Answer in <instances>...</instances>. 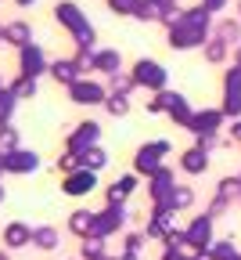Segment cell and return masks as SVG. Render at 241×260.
<instances>
[{"label": "cell", "mask_w": 241, "mask_h": 260, "mask_svg": "<svg viewBox=\"0 0 241 260\" xmlns=\"http://www.w3.org/2000/svg\"><path fill=\"white\" fill-rule=\"evenodd\" d=\"M22 4H29V0H22Z\"/></svg>", "instance_id": "db71d44e"}, {"label": "cell", "mask_w": 241, "mask_h": 260, "mask_svg": "<svg viewBox=\"0 0 241 260\" xmlns=\"http://www.w3.org/2000/svg\"><path fill=\"white\" fill-rule=\"evenodd\" d=\"M4 40H8V44L25 47V44H29V29H25L22 22H15V25H8V29H4Z\"/></svg>", "instance_id": "836d02e7"}, {"label": "cell", "mask_w": 241, "mask_h": 260, "mask_svg": "<svg viewBox=\"0 0 241 260\" xmlns=\"http://www.w3.org/2000/svg\"><path fill=\"white\" fill-rule=\"evenodd\" d=\"M18 65H22V76H32V80H36L40 73H47V69H51L47 58H44V51H40L36 44H25V47H22Z\"/></svg>", "instance_id": "2e32d148"}, {"label": "cell", "mask_w": 241, "mask_h": 260, "mask_svg": "<svg viewBox=\"0 0 241 260\" xmlns=\"http://www.w3.org/2000/svg\"><path fill=\"white\" fill-rule=\"evenodd\" d=\"M133 80H137V87H148L151 94H158V90H166V69L158 61H151V58H141L133 65V73H130Z\"/></svg>", "instance_id": "8992f818"}, {"label": "cell", "mask_w": 241, "mask_h": 260, "mask_svg": "<svg viewBox=\"0 0 241 260\" xmlns=\"http://www.w3.org/2000/svg\"><path fill=\"white\" fill-rule=\"evenodd\" d=\"M227 141H230V148L241 145V119H230V126H227Z\"/></svg>", "instance_id": "ab89813d"}, {"label": "cell", "mask_w": 241, "mask_h": 260, "mask_svg": "<svg viewBox=\"0 0 241 260\" xmlns=\"http://www.w3.org/2000/svg\"><path fill=\"white\" fill-rule=\"evenodd\" d=\"M40 170V155L32 148H15L8 152V174H36Z\"/></svg>", "instance_id": "e0dca14e"}, {"label": "cell", "mask_w": 241, "mask_h": 260, "mask_svg": "<svg viewBox=\"0 0 241 260\" xmlns=\"http://www.w3.org/2000/svg\"><path fill=\"white\" fill-rule=\"evenodd\" d=\"M0 87H4V80H0Z\"/></svg>", "instance_id": "11a10c76"}, {"label": "cell", "mask_w": 241, "mask_h": 260, "mask_svg": "<svg viewBox=\"0 0 241 260\" xmlns=\"http://www.w3.org/2000/svg\"><path fill=\"white\" fill-rule=\"evenodd\" d=\"M101 109H105L108 116H115V119H123V116H130V98L108 90V98H105V105H101Z\"/></svg>", "instance_id": "484cf974"}, {"label": "cell", "mask_w": 241, "mask_h": 260, "mask_svg": "<svg viewBox=\"0 0 241 260\" xmlns=\"http://www.w3.org/2000/svg\"><path fill=\"white\" fill-rule=\"evenodd\" d=\"M205 25H209L205 11H191V18H187V22H180V25L173 29V37H169V47H173V51H187V47L202 44Z\"/></svg>", "instance_id": "7a4b0ae2"}, {"label": "cell", "mask_w": 241, "mask_h": 260, "mask_svg": "<svg viewBox=\"0 0 241 260\" xmlns=\"http://www.w3.org/2000/svg\"><path fill=\"white\" fill-rule=\"evenodd\" d=\"M237 177H241V170H237Z\"/></svg>", "instance_id": "9f6ffc18"}, {"label": "cell", "mask_w": 241, "mask_h": 260, "mask_svg": "<svg viewBox=\"0 0 241 260\" xmlns=\"http://www.w3.org/2000/svg\"><path fill=\"white\" fill-rule=\"evenodd\" d=\"M137 177H141V174H123V177H115V181L105 188V199H108V203H126L130 195H133V188H137Z\"/></svg>", "instance_id": "ac0fdd59"}, {"label": "cell", "mask_w": 241, "mask_h": 260, "mask_svg": "<svg viewBox=\"0 0 241 260\" xmlns=\"http://www.w3.org/2000/svg\"><path fill=\"white\" fill-rule=\"evenodd\" d=\"M68 232L79 235V239H87V235L94 232V213H90V210H76L72 217H68Z\"/></svg>", "instance_id": "7402d4cb"}, {"label": "cell", "mask_w": 241, "mask_h": 260, "mask_svg": "<svg viewBox=\"0 0 241 260\" xmlns=\"http://www.w3.org/2000/svg\"><path fill=\"white\" fill-rule=\"evenodd\" d=\"M173 152V145H169L166 138H155V141H148V145H141L133 152V174H141V177H151L158 167H166V155Z\"/></svg>", "instance_id": "6da1fadb"}, {"label": "cell", "mask_w": 241, "mask_h": 260, "mask_svg": "<svg viewBox=\"0 0 241 260\" xmlns=\"http://www.w3.org/2000/svg\"><path fill=\"white\" fill-rule=\"evenodd\" d=\"M173 188H177V174L169 170V167H158V170L148 177V195H151L155 206H169V195H173Z\"/></svg>", "instance_id": "9c48e42d"}, {"label": "cell", "mask_w": 241, "mask_h": 260, "mask_svg": "<svg viewBox=\"0 0 241 260\" xmlns=\"http://www.w3.org/2000/svg\"><path fill=\"white\" fill-rule=\"evenodd\" d=\"M101 256H105V239L87 235L83 246H79V260H101Z\"/></svg>", "instance_id": "83f0119b"}, {"label": "cell", "mask_w": 241, "mask_h": 260, "mask_svg": "<svg viewBox=\"0 0 241 260\" xmlns=\"http://www.w3.org/2000/svg\"><path fill=\"white\" fill-rule=\"evenodd\" d=\"M0 40H4V29H0Z\"/></svg>", "instance_id": "f5cc1de1"}, {"label": "cell", "mask_w": 241, "mask_h": 260, "mask_svg": "<svg viewBox=\"0 0 241 260\" xmlns=\"http://www.w3.org/2000/svg\"><path fill=\"white\" fill-rule=\"evenodd\" d=\"M54 15H58V22H65V25H68V29H72L76 37H79V47H83V51H90V44H94V29L83 22V15H79L72 4H61Z\"/></svg>", "instance_id": "30bf717a"}, {"label": "cell", "mask_w": 241, "mask_h": 260, "mask_svg": "<svg viewBox=\"0 0 241 260\" xmlns=\"http://www.w3.org/2000/svg\"><path fill=\"white\" fill-rule=\"evenodd\" d=\"M237 37H241V25H237V22H223V25H220V40H227V44L234 40V44H237Z\"/></svg>", "instance_id": "f35d334b"}, {"label": "cell", "mask_w": 241, "mask_h": 260, "mask_svg": "<svg viewBox=\"0 0 241 260\" xmlns=\"http://www.w3.org/2000/svg\"><path fill=\"white\" fill-rule=\"evenodd\" d=\"M237 203H241V199H237Z\"/></svg>", "instance_id": "6f0895ef"}, {"label": "cell", "mask_w": 241, "mask_h": 260, "mask_svg": "<svg viewBox=\"0 0 241 260\" xmlns=\"http://www.w3.org/2000/svg\"><path fill=\"white\" fill-rule=\"evenodd\" d=\"M0 174H8V152L0 148Z\"/></svg>", "instance_id": "ee69618b"}, {"label": "cell", "mask_w": 241, "mask_h": 260, "mask_svg": "<svg viewBox=\"0 0 241 260\" xmlns=\"http://www.w3.org/2000/svg\"><path fill=\"white\" fill-rule=\"evenodd\" d=\"M194 145L205 148V152H216V148L227 145V141H220V134H194Z\"/></svg>", "instance_id": "74e56055"}, {"label": "cell", "mask_w": 241, "mask_h": 260, "mask_svg": "<svg viewBox=\"0 0 241 260\" xmlns=\"http://www.w3.org/2000/svg\"><path fill=\"white\" fill-rule=\"evenodd\" d=\"M205 61L223 65V61H227V40H213V44H205Z\"/></svg>", "instance_id": "d6a6232c"}, {"label": "cell", "mask_w": 241, "mask_h": 260, "mask_svg": "<svg viewBox=\"0 0 241 260\" xmlns=\"http://www.w3.org/2000/svg\"><path fill=\"white\" fill-rule=\"evenodd\" d=\"M15 109H18V94L11 87H0V123H11Z\"/></svg>", "instance_id": "4316f807"}, {"label": "cell", "mask_w": 241, "mask_h": 260, "mask_svg": "<svg viewBox=\"0 0 241 260\" xmlns=\"http://www.w3.org/2000/svg\"><path fill=\"white\" fill-rule=\"evenodd\" d=\"M205 8H213V11H216V8H223V0H205Z\"/></svg>", "instance_id": "f6af8a7d"}, {"label": "cell", "mask_w": 241, "mask_h": 260, "mask_svg": "<svg viewBox=\"0 0 241 260\" xmlns=\"http://www.w3.org/2000/svg\"><path fill=\"white\" fill-rule=\"evenodd\" d=\"M119 65H123V58H119L115 51H97V54H94V73H108V76H115Z\"/></svg>", "instance_id": "603a6c76"}, {"label": "cell", "mask_w": 241, "mask_h": 260, "mask_svg": "<svg viewBox=\"0 0 241 260\" xmlns=\"http://www.w3.org/2000/svg\"><path fill=\"white\" fill-rule=\"evenodd\" d=\"M11 90L18 94V102H29V98H36V80H32V76H18L11 83Z\"/></svg>", "instance_id": "4dcf8cb0"}, {"label": "cell", "mask_w": 241, "mask_h": 260, "mask_svg": "<svg viewBox=\"0 0 241 260\" xmlns=\"http://www.w3.org/2000/svg\"><path fill=\"white\" fill-rule=\"evenodd\" d=\"M4 246L8 249H22V246H32V228L22 224V220H11L4 228Z\"/></svg>", "instance_id": "d6986e66"}, {"label": "cell", "mask_w": 241, "mask_h": 260, "mask_svg": "<svg viewBox=\"0 0 241 260\" xmlns=\"http://www.w3.org/2000/svg\"><path fill=\"white\" fill-rule=\"evenodd\" d=\"M216 195H220V199H227V203L241 199V177H237V174H234V177H223V181L216 184Z\"/></svg>", "instance_id": "f1b7e54d"}, {"label": "cell", "mask_w": 241, "mask_h": 260, "mask_svg": "<svg viewBox=\"0 0 241 260\" xmlns=\"http://www.w3.org/2000/svg\"><path fill=\"white\" fill-rule=\"evenodd\" d=\"M0 260H11V256H8V249H0Z\"/></svg>", "instance_id": "681fc988"}, {"label": "cell", "mask_w": 241, "mask_h": 260, "mask_svg": "<svg viewBox=\"0 0 241 260\" xmlns=\"http://www.w3.org/2000/svg\"><path fill=\"white\" fill-rule=\"evenodd\" d=\"M94 145H101V123L97 119H83V123H76L72 130H68V138H65V148L68 152H87V148H94Z\"/></svg>", "instance_id": "277c9868"}, {"label": "cell", "mask_w": 241, "mask_h": 260, "mask_svg": "<svg viewBox=\"0 0 241 260\" xmlns=\"http://www.w3.org/2000/svg\"><path fill=\"white\" fill-rule=\"evenodd\" d=\"M220 109L227 119H241V65L227 69V76H223V105Z\"/></svg>", "instance_id": "5b68a950"}, {"label": "cell", "mask_w": 241, "mask_h": 260, "mask_svg": "<svg viewBox=\"0 0 241 260\" xmlns=\"http://www.w3.org/2000/svg\"><path fill=\"white\" fill-rule=\"evenodd\" d=\"M126 220H130L126 203H108L101 213H94V232H90V235H97V239H108V235L123 232V228H126Z\"/></svg>", "instance_id": "3957f363"}, {"label": "cell", "mask_w": 241, "mask_h": 260, "mask_svg": "<svg viewBox=\"0 0 241 260\" xmlns=\"http://www.w3.org/2000/svg\"><path fill=\"white\" fill-rule=\"evenodd\" d=\"M112 8H115V11H133L137 0H112Z\"/></svg>", "instance_id": "7bdbcfd3"}, {"label": "cell", "mask_w": 241, "mask_h": 260, "mask_svg": "<svg viewBox=\"0 0 241 260\" xmlns=\"http://www.w3.org/2000/svg\"><path fill=\"white\" fill-rule=\"evenodd\" d=\"M61 87H72L79 80V69H76V61H51V69H47Z\"/></svg>", "instance_id": "ffe728a7"}, {"label": "cell", "mask_w": 241, "mask_h": 260, "mask_svg": "<svg viewBox=\"0 0 241 260\" xmlns=\"http://www.w3.org/2000/svg\"><path fill=\"white\" fill-rule=\"evenodd\" d=\"M76 170H79V152H68L65 148L61 159H58V174L65 177V174H76Z\"/></svg>", "instance_id": "e575fe53"}, {"label": "cell", "mask_w": 241, "mask_h": 260, "mask_svg": "<svg viewBox=\"0 0 241 260\" xmlns=\"http://www.w3.org/2000/svg\"><path fill=\"white\" fill-rule=\"evenodd\" d=\"M191 206H194V188L191 184H177L173 195H169V210L180 213V210H191Z\"/></svg>", "instance_id": "cb8c5ba5"}, {"label": "cell", "mask_w": 241, "mask_h": 260, "mask_svg": "<svg viewBox=\"0 0 241 260\" xmlns=\"http://www.w3.org/2000/svg\"><path fill=\"white\" fill-rule=\"evenodd\" d=\"M234 65H241V47H237V51H234Z\"/></svg>", "instance_id": "c3c4849f"}, {"label": "cell", "mask_w": 241, "mask_h": 260, "mask_svg": "<svg viewBox=\"0 0 241 260\" xmlns=\"http://www.w3.org/2000/svg\"><path fill=\"white\" fill-rule=\"evenodd\" d=\"M209 155H213V152H205V148H198V145L184 148V152H180V170H184L187 177H202L205 170H209Z\"/></svg>", "instance_id": "9a60e30c"}, {"label": "cell", "mask_w": 241, "mask_h": 260, "mask_svg": "<svg viewBox=\"0 0 241 260\" xmlns=\"http://www.w3.org/2000/svg\"><path fill=\"white\" fill-rule=\"evenodd\" d=\"M97 188V174L94 170H76V174H65L61 177V191L65 195H72V199H79V195H87V191H94Z\"/></svg>", "instance_id": "5bb4252c"}, {"label": "cell", "mask_w": 241, "mask_h": 260, "mask_svg": "<svg viewBox=\"0 0 241 260\" xmlns=\"http://www.w3.org/2000/svg\"><path fill=\"white\" fill-rule=\"evenodd\" d=\"M169 232H177V210H169V206H155V210H151V217H148L144 235H148V239H166Z\"/></svg>", "instance_id": "7c38bea8"}, {"label": "cell", "mask_w": 241, "mask_h": 260, "mask_svg": "<svg viewBox=\"0 0 241 260\" xmlns=\"http://www.w3.org/2000/svg\"><path fill=\"white\" fill-rule=\"evenodd\" d=\"M230 260H241V253H234V256H230Z\"/></svg>", "instance_id": "816d5d0a"}, {"label": "cell", "mask_w": 241, "mask_h": 260, "mask_svg": "<svg viewBox=\"0 0 241 260\" xmlns=\"http://www.w3.org/2000/svg\"><path fill=\"white\" fill-rule=\"evenodd\" d=\"M68 98H72L76 105H105V98H108V87L105 83H97V80H76L72 87H68Z\"/></svg>", "instance_id": "52a82bcc"}, {"label": "cell", "mask_w": 241, "mask_h": 260, "mask_svg": "<svg viewBox=\"0 0 241 260\" xmlns=\"http://www.w3.org/2000/svg\"><path fill=\"white\" fill-rule=\"evenodd\" d=\"M162 260H194V256H187V249H166Z\"/></svg>", "instance_id": "b9f144b4"}, {"label": "cell", "mask_w": 241, "mask_h": 260, "mask_svg": "<svg viewBox=\"0 0 241 260\" xmlns=\"http://www.w3.org/2000/svg\"><path fill=\"white\" fill-rule=\"evenodd\" d=\"M101 260H119V256H108V253H105V256H101Z\"/></svg>", "instance_id": "f907efd6"}, {"label": "cell", "mask_w": 241, "mask_h": 260, "mask_svg": "<svg viewBox=\"0 0 241 260\" xmlns=\"http://www.w3.org/2000/svg\"><path fill=\"white\" fill-rule=\"evenodd\" d=\"M0 148H4V152L22 148V138H18V130H15L11 123H0Z\"/></svg>", "instance_id": "f546056e"}, {"label": "cell", "mask_w": 241, "mask_h": 260, "mask_svg": "<svg viewBox=\"0 0 241 260\" xmlns=\"http://www.w3.org/2000/svg\"><path fill=\"white\" fill-rule=\"evenodd\" d=\"M209 249H213V256H216V260H230V256H234V253H237V249H234V242H230V239H220V242H213V246H209Z\"/></svg>", "instance_id": "8d00e7d4"}, {"label": "cell", "mask_w": 241, "mask_h": 260, "mask_svg": "<svg viewBox=\"0 0 241 260\" xmlns=\"http://www.w3.org/2000/svg\"><path fill=\"white\" fill-rule=\"evenodd\" d=\"M158 98H162V105H166V116L173 119L177 126H191V119H194V109H191V102L184 94H177V90H158Z\"/></svg>", "instance_id": "ba28073f"}, {"label": "cell", "mask_w": 241, "mask_h": 260, "mask_svg": "<svg viewBox=\"0 0 241 260\" xmlns=\"http://www.w3.org/2000/svg\"><path fill=\"white\" fill-rule=\"evenodd\" d=\"M79 167H83V170H94V174H97V170H105V167H108V152L101 148V145L87 148V152L79 155Z\"/></svg>", "instance_id": "44dd1931"}, {"label": "cell", "mask_w": 241, "mask_h": 260, "mask_svg": "<svg viewBox=\"0 0 241 260\" xmlns=\"http://www.w3.org/2000/svg\"><path fill=\"white\" fill-rule=\"evenodd\" d=\"M133 87H137V80L133 76H123V73H115V76H108V90L112 94H133Z\"/></svg>", "instance_id": "1f68e13d"}, {"label": "cell", "mask_w": 241, "mask_h": 260, "mask_svg": "<svg viewBox=\"0 0 241 260\" xmlns=\"http://www.w3.org/2000/svg\"><path fill=\"white\" fill-rule=\"evenodd\" d=\"M148 242V235L144 232H130L126 239H123V253H141V246Z\"/></svg>", "instance_id": "d590c367"}, {"label": "cell", "mask_w": 241, "mask_h": 260, "mask_svg": "<svg viewBox=\"0 0 241 260\" xmlns=\"http://www.w3.org/2000/svg\"><path fill=\"white\" fill-rule=\"evenodd\" d=\"M227 123V116H223V109L220 105H213V109H194V119H191V134H220V126Z\"/></svg>", "instance_id": "8fae6325"}, {"label": "cell", "mask_w": 241, "mask_h": 260, "mask_svg": "<svg viewBox=\"0 0 241 260\" xmlns=\"http://www.w3.org/2000/svg\"><path fill=\"white\" fill-rule=\"evenodd\" d=\"M58 232H54V228L51 224H44V228H32V246H36V249H58Z\"/></svg>", "instance_id": "d4e9b609"}, {"label": "cell", "mask_w": 241, "mask_h": 260, "mask_svg": "<svg viewBox=\"0 0 241 260\" xmlns=\"http://www.w3.org/2000/svg\"><path fill=\"white\" fill-rule=\"evenodd\" d=\"M119 260H141V256H137V253H123Z\"/></svg>", "instance_id": "7dc6e473"}, {"label": "cell", "mask_w": 241, "mask_h": 260, "mask_svg": "<svg viewBox=\"0 0 241 260\" xmlns=\"http://www.w3.org/2000/svg\"><path fill=\"white\" fill-rule=\"evenodd\" d=\"M144 109H148L151 116H162V112H166V105H162V98H158V94H151V102H144Z\"/></svg>", "instance_id": "60d3db41"}, {"label": "cell", "mask_w": 241, "mask_h": 260, "mask_svg": "<svg viewBox=\"0 0 241 260\" xmlns=\"http://www.w3.org/2000/svg\"><path fill=\"white\" fill-rule=\"evenodd\" d=\"M8 199V188H4V181H0V203H4Z\"/></svg>", "instance_id": "bcb514c9"}, {"label": "cell", "mask_w": 241, "mask_h": 260, "mask_svg": "<svg viewBox=\"0 0 241 260\" xmlns=\"http://www.w3.org/2000/svg\"><path fill=\"white\" fill-rule=\"evenodd\" d=\"M213 213L205 210L202 217H194L191 224H187V242H191V249H209L213 246Z\"/></svg>", "instance_id": "4fadbf2b"}]
</instances>
